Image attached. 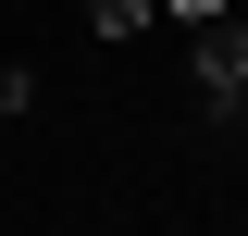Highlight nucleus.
<instances>
[{"mask_svg": "<svg viewBox=\"0 0 248 236\" xmlns=\"http://www.w3.org/2000/svg\"><path fill=\"white\" fill-rule=\"evenodd\" d=\"M236 25H248V0H236Z\"/></svg>", "mask_w": 248, "mask_h": 236, "instance_id": "nucleus-4", "label": "nucleus"}, {"mask_svg": "<svg viewBox=\"0 0 248 236\" xmlns=\"http://www.w3.org/2000/svg\"><path fill=\"white\" fill-rule=\"evenodd\" d=\"M199 100H211V124H248V25L236 13L199 25Z\"/></svg>", "mask_w": 248, "mask_h": 236, "instance_id": "nucleus-1", "label": "nucleus"}, {"mask_svg": "<svg viewBox=\"0 0 248 236\" xmlns=\"http://www.w3.org/2000/svg\"><path fill=\"white\" fill-rule=\"evenodd\" d=\"M87 25H99V37H137V25H149V0H87Z\"/></svg>", "mask_w": 248, "mask_h": 236, "instance_id": "nucleus-2", "label": "nucleus"}, {"mask_svg": "<svg viewBox=\"0 0 248 236\" xmlns=\"http://www.w3.org/2000/svg\"><path fill=\"white\" fill-rule=\"evenodd\" d=\"M149 13H174V25L199 37V25H223V13H236V0H149Z\"/></svg>", "mask_w": 248, "mask_h": 236, "instance_id": "nucleus-3", "label": "nucleus"}]
</instances>
